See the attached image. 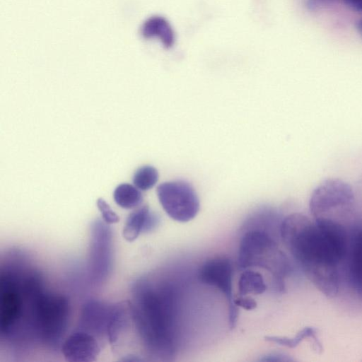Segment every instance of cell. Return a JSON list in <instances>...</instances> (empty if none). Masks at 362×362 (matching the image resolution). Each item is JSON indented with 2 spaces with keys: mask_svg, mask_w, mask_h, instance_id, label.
I'll return each instance as SVG.
<instances>
[{
  "mask_svg": "<svg viewBox=\"0 0 362 362\" xmlns=\"http://www.w3.org/2000/svg\"><path fill=\"white\" fill-rule=\"evenodd\" d=\"M339 220L294 213L282 221L281 239L308 278L322 293L334 297L346 268L350 235Z\"/></svg>",
  "mask_w": 362,
  "mask_h": 362,
  "instance_id": "6da1fadb",
  "label": "cell"
},
{
  "mask_svg": "<svg viewBox=\"0 0 362 362\" xmlns=\"http://www.w3.org/2000/svg\"><path fill=\"white\" fill-rule=\"evenodd\" d=\"M133 310L141 338L158 356L171 357L176 349L177 293L170 285L145 288Z\"/></svg>",
  "mask_w": 362,
  "mask_h": 362,
  "instance_id": "7a4b0ae2",
  "label": "cell"
},
{
  "mask_svg": "<svg viewBox=\"0 0 362 362\" xmlns=\"http://www.w3.org/2000/svg\"><path fill=\"white\" fill-rule=\"evenodd\" d=\"M31 314V325L45 342L58 344L69 322L70 307L62 296L44 293L35 299Z\"/></svg>",
  "mask_w": 362,
  "mask_h": 362,
  "instance_id": "3957f363",
  "label": "cell"
},
{
  "mask_svg": "<svg viewBox=\"0 0 362 362\" xmlns=\"http://www.w3.org/2000/svg\"><path fill=\"white\" fill-rule=\"evenodd\" d=\"M238 265L241 269L259 267L279 278L287 270L286 258L276 243L268 233L259 230L248 231L243 236Z\"/></svg>",
  "mask_w": 362,
  "mask_h": 362,
  "instance_id": "277c9868",
  "label": "cell"
},
{
  "mask_svg": "<svg viewBox=\"0 0 362 362\" xmlns=\"http://www.w3.org/2000/svg\"><path fill=\"white\" fill-rule=\"evenodd\" d=\"M354 194L351 187L338 179L322 182L313 192L310 200L313 217L329 218L334 215H347L354 206Z\"/></svg>",
  "mask_w": 362,
  "mask_h": 362,
  "instance_id": "5b68a950",
  "label": "cell"
},
{
  "mask_svg": "<svg viewBox=\"0 0 362 362\" xmlns=\"http://www.w3.org/2000/svg\"><path fill=\"white\" fill-rule=\"evenodd\" d=\"M156 192L163 210L176 221H189L199 211L198 196L194 187L186 181L163 182L158 186Z\"/></svg>",
  "mask_w": 362,
  "mask_h": 362,
  "instance_id": "8992f818",
  "label": "cell"
},
{
  "mask_svg": "<svg viewBox=\"0 0 362 362\" xmlns=\"http://www.w3.org/2000/svg\"><path fill=\"white\" fill-rule=\"evenodd\" d=\"M233 274L230 260L223 257L206 261L198 272V278L202 284L218 289L225 296L228 306V324L231 329L235 327L238 320V308L233 296Z\"/></svg>",
  "mask_w": 362,
  "mask_h": 362,
  "instance_id": "52a82bcc",
  "label": "cell"
},
{
  "mask_svg": "<svg viewBox=\"0 0 362 362\" xmlns=\"http://www.w3.org/2000/svg\"><path fill=\"white\" fill-rule=\"evenodd\" d=\"M100 350L98 337L83 329L71 333L62 345L63 356L69 362L94 361Z\"/></svg>",
  "mask_w": 362,
  "mask_h": 362,
  "instance_id": "ba28073f",
  "label": "cell"
},
{
  "mask_svg": "<svg viewBox=\"0 0 362 362\" xmlns=\"http://www.w3.org/2000/svg\"><path fill=\"white\" fill-rule=\"evenodd\" d=\"M349 283L362 299V227L350 235L346 268Z\"/></svg>",
  "mask_w": 362,
  "mask_h": 362,
  "instance_id": "9c48e42d",
  "label": "cell"
},
{
  "mask_svg": "<svg viewBox=\"0 0 362 362\" xmlns=\"http://www.w3.org/2000/svg\"><path fill=\"white\" fill-rule=\"evenodd\" d=\"M159 216L148 206H143L129 214L123 228L124 238L132 242L142 233L153 230L159 224Z\"/></svg>",
  "mask_w": 362,
  "mask_h": 362,
  "instance_id": "30bf717a",
  "label": "cell"
},
{
  "mask_svg": "<svg viewBox=\"0 0 362 362\" xmlns=\"http://www.w3.org/2000/svg\"><path fill=\"white\" fill-rule=\"evenodd\" d=\"M141 34L145 39L159 40L166 49L174 45L173 30L167 20L161 16H154L146 19L141 25Z\"/></svg>",
  "mask_w": 362,
  "mask_h": 362,
  "instance_id": "8fae6325",
  "label": "cell"
},
{
  "mask_svg": "<svg viewBox=\"0 0 362 362\" xmlns=\"http://www.w3.org/2000/svg\"><path fill=\"white\" fill-rule=\"evenodd\" d=\"M113 198L118 206L126 209L137 207L143 200L139 189L128 183L118 185L114 191Z\"/></svg>",
  "mask_w": 362,
  "mask_h": 362,
  "instance_id": "7c38bea8",
  "label": "cell"
},
{
  "mask_svg": "<svg viewBox=\"0 0 362 362\" xmlns=\"http://www.w3.org/2000/svg\"><path fill=\"white\" fill-rule=\"evenodd\" d=\"M238 286L240 296L248 293L261 294L267 290V285L262 275L249 269H246L240 274Z\"/></svg>",
  "mask_w": 362,
  "mask_h": 362,
  "instance_id": "4fadbf2b",
  "label": "cell"
},
{
  "mask_svg": "<svg viewBox=\"0 0 362 362\" xmlns=\"http://www.w3.org/2000/svg\"><path fill=\"white\" fill-rule=\"evenodd\" d=\"M158 180V170L151 165H144L139 168L133 176L134 186L143 191L152 188L156 184Z\"/></svg>",
  "mask_w": 362,
  "mask_h": 362,
  "instance_id": "5bb4252c",
  "label": "cell"
},
{
  "mask_svg": "<svg viewBox=\"0 0 362 362\" xmlns=\"http://www.w3.org/2000/svg\"><path fill=\"white\" fill-rule=\"evenodd\" d=\"M314 334V329L312 328H305L301 330L295 337L288 338L285 337L267 336L265 340L277 344L281 346L293 348L296 346L305 337Z\"/></svg>",
  "mask_w": 362,
  "mask_h": 362,
  "instance_id": "9a60e30c",
  "label": "cell"
},
{
  "mask_svg": "<svg viewBox=\"0 0 362 362\" xmlns=\"http://www.w3.org/2000/svg\"><path fill=\"white\" fill-rule=\"evenodd\" d=\"M97 206L106 223H115L119 221V216L112 210L109 204L103 199L97 200Z\"/></svg>",
  "mask_w": 362,
  "mask_h": 362,
  "instance_id": "2e32d148",
  "label": "cell"
},
{
  "mask_svg": "<svg viewBox=\"0 0 362 362\" xmlns=\"http://www.w3.org/2000/svg\"><path fill=\"white\" fill-rule=\"evenodd\" d=\"M234 303L236 306H240L245 310H253L257 306V303L250 297L240 296L234 298Z\"/></svg>",
  "mask_w": 362,
  "mask_h": 362,
  "instance_id": "e0dca14e",
  "label": "cell"
},
{
  "mask_svg": "<svg viewBox=\"0 0 362 362\" xmlns=\"http://www.w3.org/2000/svg\"><path fill=\"white\" fill-rule=\"evenodd\" d=\"M344 2L356 11H362V0H344Z\"/></svg>",
  "mask_w": 362,
  "mask_h": 362,
  "instance_id": "ac0fdd59",
  "label": "cell"
},
{
  "mask_svg": "<svg viewBox=\"0 0 362 362\" xmlns=\"http://www.w3.org/2000/svg\"><path fill=\"white\" fill-rule=\"evenodd\" d=\"M357 29L359 33L362 35V19L357 23Z\"/></svg>",
  "mask_w": 362,
  "mask_h": 362,
  "instance_id": "d6986e66",
  "label": "cell"
}]
</instances>
